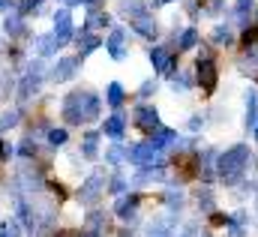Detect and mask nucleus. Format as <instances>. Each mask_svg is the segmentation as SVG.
Instances as JSON below:
<instances>
[{
  "mask_svg": "<svg viewBox=\"0 0 258 237\" xmlns=\"http://www.w3.org/2000/svg\"><path fill=\"white\" fill-rule=\"evenodd\" d=\"M0 237H21V222L12 216V219H3L0 222Z\"/></svg>",
  "mask_w": 258,
  "mask_h": 237,
  "instance_id": "2f4dec72",
  "label": "nucleus"
},
{
  "mask_svg": "<svg viewBox=\"0 0 258 237\" xmlns=\"http://www.w3.org/2000/svg\"><path fill=\"white\" fill-rule=\"evenodd\" d=\"M249 162H252V150L246 144H231L225 153L216 156V174L225 186H234V183H240L246 177Z\"/></svg>",
  "mask_w": 258,
  "mask_h": 237,
  "instance_id": "f257e3e1",
  "label": "nucleus"
},
{
  "mask_svg": "<svg viewBox=\"0 0 258 237\" xmlns=\"http://www.w3.org/2000/svg\"><path fill=\"white\" fill-rule=\"evenodd\" d=\"M252 132H255V138H258V126H255V129H252Z\"/></svg>",
  "mask_w": 258,
  "mask_h": 237,
  "instance_id": "8fccbe9b",
  "label": "nucleus"
},
{
  "mask_svg": "<svg viewBox=\"0 0 258 237\" xmlns=\"http://www.w3.org/2000/svg\"><path fill=\"white\" fill-rule=\"evenodd\" d=\"M189 87H192V75H189V72L174 75V90H180V93H183V90H189Z\"/></svg>",
  "mask_w": 258,
  "mask_h": 237,
  "instance_id": "f704fd0d",
  "label": "nucleus"
},
{
  "mask_svg": "<svg viewBox=\"0 0 258 237\" xmlns=\"http://www.w3.org/2000/svg\"><path fill=\"white\" fill-rule=\"evenodd\" d=\"M129 27H132L138 36H144V39H156V36H159V24H156V18H153L150 12H144V15L132 18V21H129Z\"/></svg>",
  "mask_w": 258,
  "mask_h": 237,
  "instance_id": "f8f14e48",
  "label": "nucleus"
},
{
  "mask_svg": "<svg viewBox=\"0 0 258 237\" xmlns=\"http://www.w3.org/2000/svg\"><path fill=\"white\" fill-rule=\"evenodd\" d=\"M99 45H102V39H99L96 33H90V30H81V33H78V54H81V57H87V54L96 51Z\"/></svg>",
  "mask_w": 258,
  "mask_h": 237,
  "instance_id": "aec40b11",
  "label": "nucleus"
},
{
  "mask_svg": "<svg viewBox=\"0 0 258 237\" xmlns=\"http://www.w3.org/2000/svg\"><path fill=\"white\" fill-rule=\"evenodd\" d=\"M126 162L138 165V168L159 165V162H162V153H159L150 141H141V144H132V147H126Z\"/></svg>",
  "mask_w": 258,
  "mask_h": 237,
  "instance_id": "39448f33",
  "label": "nucleus"
},
{
  "mask_svg": "<svg viewBox=\"0 0 258 237\" xmlns=\"http://www.w3.org/2000/svg\"><path fill=\"white\" fill-rule=\"evenodd\" d=\"M81 156L84 159H96L99 156V132H84V138H81Z\"/></svg>",
  "mask_w": 258,
  "mask_h": 237,
  "instance_id": "412c9836",
  "label": "nucleus"
},
{
  "mask_svg": "<svg viewBox=\"0 0 258 237\" xmlns=\"http://www.w3.org/2000/svg\"><path fill=\"white\" fill-rule=\"evenodd\" d=\"M153 6H165V3H174V0H150Z\"/></svg>",
  "mask_w": 258,
  "mask_h": 237,
  "instance_id": "49530a36",
  "label": "nucleus"
},
{
  "mask_svg": "<svg viewBox=\"0 0 258 237\" xmlns=\"http://www.w3.org/2000/svg\"><path fill=\"white\" fill-rule=\"evenodd\" d=\"M66 138H69V132H66L63 126H60V129H57V126H54V129H48V144H51V147L66 144Z\"/></svg>",
  "mask_w": 258,
  "mask_h": 237,
  "instance_id": "72a5a7b5",
  "label": "nucleus"
},
{
  "mask_svg": "<svg viewBox=\"0 0 258 237\" xmlns=\"http://www.w3.org/2000/svg\"><path fill=\"white\" fill-rule=\"evenodd\" d=\"M117 12L123 15V18H138V15H144L147 12V3L144 0H120V6H117Z\"/></svg>",
  "mask_w": 258,
  "mask_h": 237,
  "instance_id": "4be33fe9",
  "label": "nucleus"
},
{
  "mask_svg": "<svg viewBox=\"0 0 258 237\" xmlns=\"http://www.w3.org/2000/svg\"><path fill=\"white\" fill-rule=\"evenodd\" d=\"M39 3H42V0H21V6H18V15H27V12H33Z\"/></svg>",
  "mask_w": 258,
  "mask_h": 237,
  "instance_id": "58836bf2",
  "label": "nucleus"
},
{
  "mask_svg": "<svg viewBox=\"0 0 258 237\" xmlns=\"http://www.w3.org/2000/svg\"><path fill=\"white\" fill-rule=\"evenodd\" d=\"M18 120H21V111H18V108H9V111H3V114H0V132H6V129L18 126Z\"/></svg>",
  "mask_w": 258,
  "mask_h": 237,
  "instance_id": "7c9ffc66",
  "label": "nucleus"
},
{
  "mask_svg": "<svg viewBox=\"0 0 258 237\" xmlns=\"http://www.w3.org/2000/svg\"><path fill=\"white\" fill-rule=\"evenodd\" d=\"M27 27H24V18L18 15V12H9L6 18H3V33L9 36V39H15V36H21Z\"/></svg>",
  "mask_w": 258,
  "mask_h": 237,
  "instance_id": "6ab92c4d",
  "label": "nucleus"
},
{
  "mask_svg": "<svg viewBox=\"0 0 258 237\" xmlns=\"http://www.w3.org/2000/svg\"><path fill=\"white\" fill-rule=\"evenodd\" d=\"M81 3H84V6H90V9H96V3H99V0H81Z\"/></svg>",
  "mask_w": 258,
  "mask_h": 237,
  "instance_id": "a18cd8bd",
  "label": "nucleus"
},
{
  "mask_svg": "<svg viewBox=\"0 0 258 237\" xmlns=\"http://www.w3.org/2000/svg\"><path fill=\"white\" fill-rule=\"evenodd\" d=\"M195 204H198L201 213H213L216 210V201H213V192L210 189H198L195 192Z\"/></svg>",
  "mask_w": 258,
  "mask_h": 237,
  "instance_id": "a878e982",
  "label": "nucleus"
},
{
  "mask_svg": "<svg viewBox=\"0 0 258 237\" xmlns=\"http://www.w3.org/2000/svg\"><path fill=\"white\" fill-rule=\"evenodd\" d=\"M78 63H81V57H60L57 63H54V69H51V81L63 84V81H69V78H75Z\"/></svg>",
  "mask_w": 258,
  "mask_h": 237,
  "instance_id": "ddd939ff",
  "label": "nucleus"
},
{
  "mask_svg": "<svg viewBox=\"0 0 258 237\" xmlns=\"http://www.w3.org/2000/svg\"><path fill=\"white\" fill-rule=\"evenodd\" d=\"M177 231V216H153L147 222V237H171Z\"/></svg>",
  "mask_w": 258,
  "mask_h": 237,
  "instance_id": "9d476101",
  "label": "nucleus"
},
{
  "mask_svg": "<svg viewBox=\"0 0 258 237\" xmlns=\"http://www.w3.org/2000/svg\"><path fill=\"white\" fill-rule=\"evenodd\" d=\"M150 63H153V69H156L159 75H171V72H174V54H171L165 45L150 48Z\"/></svg>",
  "mask_w": 258,
  "mask_h": 237,
  "instance_id": "9b49d317",
  "label": "nucleus"
},
{
  "mask_svg": "<svg viewBox=\"0 0 258 237\" xmlns=\"http://www.w3.org/2000/svg\"><path fill=\"white\" fill-rule=\"evenodd\" d=\"M105 162H108V165H120V162H126V147H123L120 141H114V144L105 150Z\"/></svg>",
  "mask_w": 258,
  "mask_h": 237,
  "instance_id": "bb28decb",
  "label": "nucleus"
},
{
  "mask_svg": "<svg viewBox=\"0 0 258 237\" xmlns=\"http://www.w3.org/2000/svg\"><path fill=\"white\" fill-rule=\"evenodd\" d=\"M108 21H111V18H108L105 12H99V9H90V15H87V24H84V30H90V33H93L96 27H108Z\"/></svg>",
  "mask_w": 258,
  "mask_h": 237,
  "instance_id": "c85d7f7f",
  "label": "nucleus"
},
{
  "mask_svg": "<svg viewBox=\"0 0 258 237\" xmlns=\"http://www.w3.org/2000/svg\"><path fill=\"white\" fill-rule=\"evenodd\" d=\"M201 126H204V117H198V114H195V117H189V129H192V132H198Z\"/></svg>",
  "mask_w": 258,
  "mask_h": 237,
  "instance_id": "a19ab883",
  "label": "nucleus"
},
{
  "mask_svg": "<svg viewBox=\"0 0 258 237\" xmlns=\"http://www.w3.org/2000/svg\"><path fill=\"white\" fill-rule=\"evenodd\" d=\"M180 237H195V228H186V231H183Z\"/></svg>",
  "mask_w": 258,
  "mask_h": 237,
  "instance_id": "de8ad7c7",
  "label": "nucleus"
},
{
  "mask_svg": "<svg viewBox=\"0 0 258 237\" xmlns=\"http://www.w3.org/2000/svg\"><path fill=\"white\" fill-rule=\"evenodd\" d=\"M18 150H21V156H33V153H36V141L27 135V138L21 141V147H18Z\"/></svg>",
  "mask_w": 258,
  "mask_h": 237,
  "instance_id": "e433bc0d",
  "label": "nucleus"
},
{
  "mask_svg": "<svg viewBox=\"0 0 258 237\" xmlns=\"http://www.w3.org/2000/svg\"><path fill=\"white\" fill-rule=\"evenodd\" d=\"M60 111H63V120L69 126L87 123V90H72V93H66Z\"/></svg>",
  "mask_w": 258,
  "mask_h": 237,
  "instance_id": "f03ea898",
  "label": "nucleus"
},
{
  "mask_svg": "<svg viewBox=\"0 0 258 237\" xmlns=\"http://www.w3.org/2000/svg\"><path fill=\"white\" fill-rule=\"evenodd\" d=\"M102 234H105V213L102 210H90L81 237H102Z\"/></svg>",
  "mask_w": 258,
  "mask_h": 237,
  "instance_id": "dca6fc26",
  "label": "nucleus"
},
{
  "mask_svg": "<svg viewBox=\"0 0 258 237\" xmlns=\"http://www.w3.org/2000/svg\"><path fill=\"white\" fill-rule=\"evenodd\" d=\"M132 120H135V126L138 129H144V132H156V129H162V123H159V111L153 108V105H138L135 108V114H132Z\"/></svg>",
  "mask_w": 258,
  "mask_h": 237,
  "instance_id": "6e6552de",
  "label": "nucleus"
},
{
  "mask_svg": "<svg viewBox=\"0 0 258 237\" xmlns=\"http://www.w3.org/2000/svg\"><path fill=\"white\" fill-rule=\"evenodd\" d=\"M210 39H213V45H231L234 42V30L228 24H216L213 33H210Z\"/></svg>",
  "mask_w": 258,
  "mask_h": 237,
  "instance_id": "b1692460",
  "label": "nucleus"
},
{
  "mask_svg": "<svg viewBox=\"0 0 258 237\" xmlns=\"http://www.w3.org/2000/svg\"><path fill=\"white\" fill-rule=\"evenodd\" d=\"M195 45H198V30H195V27H186V30L180 33V39H177V48H180V51H189Z\"/></svg>",
  "mask_w": 258,
  "mask_h": 237,
  "instance_id": "c756f323",
  "label": "nucleus"
},
{
  "mask_svg": "<svg viewBox=\"0 0 258 237\" xmlns=\"http://www.w3.org/2000/svg\"><path fill=\"white\" fill-rule=\"evenodd\" d=\"M9 156H12V147L6 141H0V159H9Z\"/></svg>",
  "mask_w": 258,
  "mask_h": 237,
  "instance_id": "79ce46f5",
  "label": "nucleus"
},
{
  "mask_svg": "<svg viewBox=\"0 0 258 237\" xmlns=\"http://www.w3.org/2000/svg\"><path fill=\"white\" fill-rule=\"evenodd\" d=\"M105 102H108L111 108H120V105H123V84H120V81H111V84L105 87Z\"/></svg>",
  "mask_w": 258,
  "mask_h": 237,
  "instance_id": "393cba45",
  "label": "nucleus"
},
{
  "mask_svg": "<svg viewBox=\"0 0 258 237\" xmlns=\"http://www.w3.org/2000/svg\"><path fill=\"white\" fill-rule=\"evenodd\" d=\"M159 180H165V168L162 165H147V168H138L132 183L135 186H150V183H159Z\"/></svg>",
  "mask_w": 258,
  "mask_h": 237,
  "instance_id": "f3484780",
  "label": "nucleus"
},
{
  "mask_svg": "<svg viewBox=\"0 0 258 237\" xmlns=\"http://www.w3.org/2000/svg\"><path fill=\"white\" fill-rule=\"evenodd\" d=\"M108 189H111L114 195H126V180L120 177V174H114V177H111V183H108Z\"/></svg>",
  "mask_w": 258,
  "mask_h": 237,
  "instance_id": "c9c22d12",
  "label": "nucleus"
},
{
  "mask_svg": "<svg viewBox=\"0 0 258 237\" xmlns=\"http://www.w3.org/2000/svg\"><path fill=\"white\" fill-rule=\"evenodd\" d=\"M72 36H75V27H72V15H69V9H57L54 12V39L66 45V42H72Z\"/></svg>",
  "mask_w": 258,
  "mask_h": 237,
  "instance_id": "1a4fd4ad",
  "label": "nucleus"
},
{
  "mask_svg": "<svg viewBox=\"0 0 258 237\" xmlns=\"http://www.w3.org/2000/svg\"><path fill=\"white\" fill-rule=\"evenodd\" d=\"M258 126V90H246V129Z\"/></svg>",
  "mask_w": 258,
  "mask_h": 237,
  "instance_id": "5701e85b",
  "label": "nucleus"
},
{
  "mask_svg": "<svg viewBox=\"0 0 258 237\" xmlns=\"http://www.w3.org/2000/svg\"><path fill=\"white\" fill-rule=\"evenodd\" d=\"M255 207H258V186H255Z\"/></svg>",
  "mask_w": 258,
  "mask_h": 237,
  "instance_id": "09e8293b",
  "label": "nucleus"
},
{
  "mask_svg": "<svg viewBox=\"0 0 258 237\" xmlns=\"http://www.w3.org/2000/svg\"><path fill=\"white\" fill-rule=\"evenodd\" d=\"M78 3H81V0H63V6H66V9H72V6H78Z\"/></svg>",
  "mask_w": 258,
  "mask_h": 237,
  "instance_id": "c03bdc74",
  "label": "nucleus"
},
{
  "mask_svg": "<svg viewBox=\"0 0 258 237\" xmlns=\"http://www.w3.org/2000/svg\"><path fill=\"white\" fill-rule=\"evenodd\" d=\"M138 204H141V195H135V192H126V195H120L117 198V204H114V213L120 216V219H132L135 216V210H138Z\"/></svg>",
  "mask_w": 258,
  "mask_h": 237,
  "instance_id": "2eb2a0df",
  "label": "nucleus"
},
{
  "mask_svg": "<svg viewBox=\"0 0 258 237\" xmlns=\"http://www.w3.org/2000/svg\"><path fill=\"white\" fill-rule=\"evenodd\" d=\"M102 42H105V51L111 54V60H126L129 48H126V30L123 27H111V33Z\"/></svg>",
  "mask_w": 258,
  "mask_h": 237,
  "instance_id": "0eeeda50",
  "label": "nucleus"
},
{
  "mask_svg": "<svg viewBox=\"0 0 258 237\" xmlns=\"http://www.w3.org/2000/svg\"><path fill=\"white\" fill-rule=\"evenodd\" d=\"M12 6H15V3H12V0H0V12H9V9H12Z\"/></svg>",
  "mask_w": 258,
  "mask_h": 237,
  "instance_id": "37998d69",
  "label": "nucleus"
},
{
  "mask_svg": "<svg viewBox=\"0 0 258 237\" xmlns=\"http://www.w3.org/2000/svg\"><path fill=\"white\" fill-rule=\"evenodd\" d=\"M222 9H225V0H207V12L210 15H219Z\"/></svg>",
  "mask_w": 258,
  "mask_h": 237,
  "instance_id": "ea45409f",
  "label": "nucleus"
},
{
  "mask_svg": "<svg viewBox=\"0 0 258 237\" xmlns=\"http://www.w3.org/2000/svg\"><path fill=\"white\" fill-rule=\"evenodd\" d=\"M105 183H108V174L96 168L93 174H87V180L81 183V189H78V201H81V204H96V201L102 198V192H105Z\"/></svg>",
  "mask_w": 258,
  "mask_h": 237,
  "instance_id": "20e7f679",
  "label": "nucleus"
},
{
  "mask_svg": "<svg viewBox=\"0 0 258 237\" xmlns=\"http://www.w3.org/2000/svg\"><path fill=\"white\" fill-rule=\"evenodd\" d=\"M33 42H36V54H39V57H51V54H57V48H60V42L54 39V33H42V36H36Z\"/></svg>",
  "mask_w": 258,
  "mask_h": 237,
  "instance_id": "a211bd4d",
  "label": "nucleus"
},
{
  "mask_svg": "<svg viewBox=\"0 0 258 237\" xmlns=\"http://www.w3.org/2000/svg\"><path fill=\"white\" fill-rule=\"evenodd\" d=\"M162 198H165V207H168L171 213L183 210V204H186V198H183V192H180V189H168V192H165Z\"/></svg>",
  "mask_w": 258,
  "mask_h": 237,
  "instance_id": "cd10ccee",
  "label": "nucleus"
},
{
  "mask_svg": "<svg viewBox=\"0 0 258 237\" xmlns=\"http://www.w3.org/2000/svg\"><path fill=\"white\" fill-rule=\"evenodd\" d=\"M195 78H198V84L210 93V90H216V81H219V72H216V60L213 57H198L195 60Z\"/></svg>",
  "mask_w": 258,
  "mask_h": 237,
  "instance_id": "423d86ee",
  "label": "nucleus"
},
{
  "mask_svg": "<svg viewBox=\"0 0 258 237\" xmlns=\"http://www.w3.org/2000/svg\"><path fill=\"white\" fill-rule=\"evenodd\" d=\"M249 9H252V0H234V18H237V24H246Z\"/></svg>",
  "mask_w": 258,
  "mask_h": 237,
  "instance_id": "473e14b6",
  "label": "nucleus"
},
{
  "mask_svg": "<svg viewBox=\"0 0 258 237\" xmlns=\"http://www.w3.org/2000/svg\"><path fill=\"white\" fill-rule=\"evenodd\" d=\"M102 132H105L111 141H120V138H123V132H126V114H123V111H114L111 117H105Z\"/></svg>",
  "mask_w": 258,
  "mask_h": 237,
  "instance_id": "4468645a",
  "label": "nucleus"
},
{
  "mask_svg": "<svg viewBox=\"0 0 258 237\" xmlns=\"http://www.w3.org/2000/svg\"><path fill=\"white\" fill-rule=\"evenodd\" d=\"M156 87H159V84H156L153 78H147V81L138 87V96H150V93H156Z\"/></svg>",
  "mask_w": 258,
  "mask_h": 237,
  "instance_id": "4c0bfd02",
  "label": "nucleus"
},
{
  "mask_svg": "<svg viewBox=\"0 0 258 237\" xmlns=\"http://www.w3.org/2000/svg\"><path fill=\"white\" fill-rule=\"evenodd\" d=\"M42 75H45V66H42V57H39V60H33V63L27 66V72H24V78H21V90H18V99H21V102H27L30 96L39 93Z\"/></svg>",
  "mask_w": 258,
  "mask_h": 237,
  "instance_id": "7ed1b4c3",
  "label": "nucleus"
}]
</instances>
